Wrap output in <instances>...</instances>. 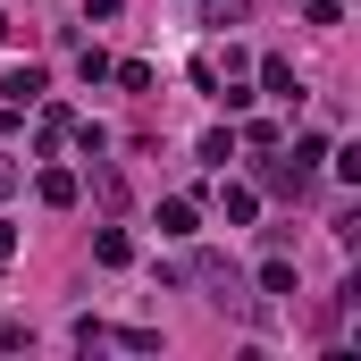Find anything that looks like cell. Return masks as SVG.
I'll list each match as a JSON object with an SVG mask.
<instances>
[{"label":"cell","mask_w":361,"mask_h":361,"mask_svg":"<svg viewBox=\"0 0 361 361\" xmlns=\"http://www.w3.org/2000/svg\"><path fill=\"white\" fill-rule=\"evenodd\" d=\"M202 160H210V169H227V160H235V135H227V126H210V135H202Z\"/></svg>","instance_id":"ba28073f"},{"label":"cell","mask_w":361,"mask_h":361,"mask_svg":"<svg viewBox=\"0 0 361 361\" xmlns=\"http://www.w3.org/2000/svg\"><path fill=\"white\" fill-rule=\"evenodd\" d=\"M252 210H261V193H252V185H227V227H244Z\"/></svg>","instance_id":"9c48e42d"},{"label":"cell","mask_w":361,"mask_h":361,"mask_svg":"<svg viewBox=\"0 0 361 361\" xmlns=\"http://www.w3.org/2000/svg\"><path fill=\"white\" fill-rule=\"evenodd\" d=\"M202 17H210V25H244V17H252V0H202Z\"/></svg>","instance_id":"30bf717a"},{"label":"cell","mask_w":361,"mask_h":361,"mask_svg":"<svg viewBox=\"0 0 361 361\" xmlns=\"http://www.w3.org/2000/svg\"><path fill=\"white\" fill-rule=\"evenodd\" d=\"M8 109H34V101H42V68H8Z\"/></svg>","instance_id":"3957f363"},{"label":"cell","mask_w":361,"mask_h":361,"mask_svg":"<svg viewBox=\"0 0 361 361\" xmlns=\"http://www.w3.org/2000/svg\"><path fill=\"white\" fill-rule=\"evenodd\" d=\"M302 17H311V25H336L345 8H336V0H302Z\"/></svg>","instance_id":"7c38bea8"},{"label":"cell","mask_w":361,"mask_h":361,"mask_svg":"<svg viewBox=\"0 0 361 361\" xmlns=\"http://www.w3.org/2000/svg\"><path fill=\"white\" fill-rule=\"evenodd\" d=\"M0 42H8V17H0Z\"/></svg>","instance_id":"9a60e30c"},{"label":"cell","mask_w":361,"mask_h":361,"mask_svg":"<svg viewBox=\"0 0 361 361\" xmlns=\"http://www.w3.org/2000/svg\"><path fill=\"white\" fill-rule=\"evenodd\" d=\"M261 92H277V101H294L302 85H294V68H286V59H261Z\"/></svg>","instance_id":"8992f818"},{"label":"cell","mask_w":361,"mask_h":361,"mask_svg":"<svg viewBox=\"0 0 361 361\" xmlns=\"http://www.w3.org/2000/svg\"><path fill=\"white\" fill-rule=\"evenodd\" d=\"M286 160H294V169H302V177H311V169H319V160H328V135H294V152H286Z\"/></svg>","instance_id":"52a82bcc"},{"label":"cell","mask_w":361,"mask_h":361,"mask_svg":"<svg viewBox=\"0 0 361 361\" xmlns=\"http://www.w3.org/2000/svg\"><path fill=\"white\" fill-rule=\"evenodd\" d=\"M160 235H169V244H193V235H202V210H193V202H160Z\"/></svg>","instance_id":"6da1fadb"},{"label":"cell","mask_w":361,"mask_h":361,"mask_svg":"<svg viewBox=\"0 0 361 361\" xmlns=\"http://www.w3.org/2000/svg\"><path fill=\"white\" fill-rule=\"evenodd\" d=\"M92 261H101V269H126V261H135V244H126L118 227H101V235H92Z\"/></svg>","instance_id":"5b68a950"},{"label":"cell","mask_w":361,"mask_h":361,"mask_svg":"<svg viewBox=\"0 0 361 361\" xmlns=\"http://www.w3.org/2000/svg\"><path fill=\"white\" fill-rule=\"evenodd\" d=\"M261 185H269V193H286V202H302V169H294V160H269V169H261Z\"/></svg>","instance_id":"277c9868"},{"label":"cell","mask_w":361,"mask_h":361,"mask_svg":"<svg viewBox=\"0 0 361 361\" xmlns=\"http://www.w3.org/2000/svg\"><path fill=\"white\" fill-rule=\"evenodd\" d=\"M8 185H17V169H8V160H0V202H8Z\"/></svg>","instance_id":"5bb4252c"},{"label":"cell","mask_w":361,"mask_h":361,"mask_svg":"<svg viewBox=\"0 0 361 361\" xmlns=\"http://www.w3.org/2000/svg\"><path fill=\"white\" fill-rule=\"evenodd\" d=\"M261 294H294V261H261Z\"/></svg>","instance_id":"8fae6325"},{"label":"cell","mask_w":361,"mask_h":361,"mask_svg":"<svg viewBox=\"0 0 361 361\" xmlns=\"http://www.w3.org/2000/svg\"><path fill=\"white\" fill-rule=\"evenodd\" d=\"M8 261H17V227L0 219V269H8Z\"/></svg>","instance_id":"4fadbf2b"},{"label":"cell","mask_w":361,"mask_h":361,"mask_svg":"<svg viewBox=\"0 0 361 361\" xmlns=\"http://www.w3.org/2000/svg\"><path fill=\"white\" fill-rule=\"evenodd\" d=\"M34 193H42L51 210H68V202H76L85 185H76V169H42V177H34Z\"/></svg>","instance_id":"7a4b0ae2"}]
</instances>
